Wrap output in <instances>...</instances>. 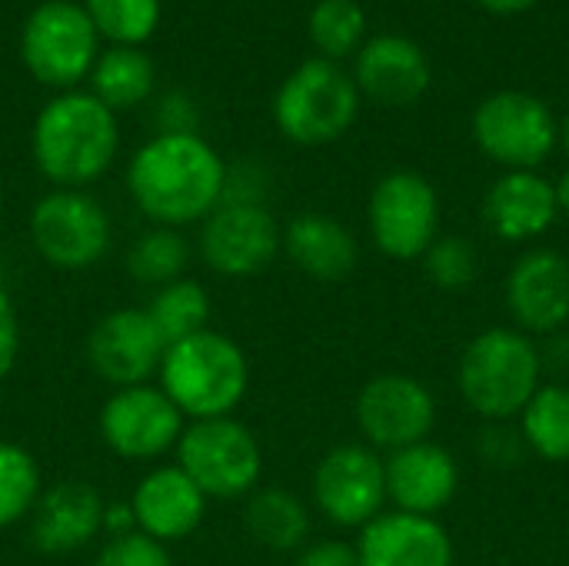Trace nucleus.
Segmentation results:
<instances>
[{"label": "nucleus", "instance_id": "f257e3e1", "mask_svg": "<svg viewBox=\"0 0 569 566\" xmlns=\"http://www.w3.org/2000/svg\"><path fill=\"white\" fill-rule=\"evenodd\" d=\"M227 160L200 133H153L127 163V193L150 227H200L223 200Z\"/></svg>", "mask_w": 569, "mask_h": 566}, {"label": "nucleus", "instance_id": "f03ea898", "mask_svg": "<svg viewBox=\"0 0 569 566\" xmlns=\"http://www.w3.org/2000/svg\"><path fill=\"white\" fill-rule=\"evenodd\" d=\"M120 150L117 113L93 93L63 90L33 120L30 153L40 177L60 190L97 183Z\"/></svg>", "mask_w": 569, "mask_h": 566}, {"label": "nucleus", "instance_id": "7ed1b4c3", "mask_svg": "<svg viewBox=\"0 0 569 566\" xmlns=\"http://www.w3.org/2000/svg\"><path fill=\"white\" fill-rule=\"evenodd\" d=\"M157 384L187 424L233 417L250 390V360L233 337L210 327L167 347Z\"/></svg>", "mask_w": 569, "mask_h": 566}, {"label": "nucleus", "instance_id": "20e7f679", "mask_svg": "<svg viewBox=\"0 0 569 566\" xmlns=\"http://www.w3.org/2000/svg\"><path fill=\"white\" fill-rule=\"evenodd\" d=\"M540 384L543 367L537 340L517 327H490L460 354V397L483 420H517Z\"/></svg>", "mask_w": 569, "mask_h": 566}, {"label": "nucleus", "instance_id": "39448f33", "mask_svg": "<svg viewBox=\"0 0 569 566\" xmlns=\"http://www.w3.org/2000/svg\"><path fill=\"white\" fill-rule=\"evenodd\" d=\"M360 110V90L353 73H347L337 60L310 57L303 60L273 97V123L277 130L300 147L333 143L350 130Z\"/></svg>", "mask_w": 569, "mask_h": 566}, {"label": "nucleus", "instance_id": "423d86ee", "mask_svg": "<svg viewBox=\"0 0 569 566\" xmlns=\"http://www.w3.org/2000/svg\"><path fill=\"white\" fill-rule=\"evenodd\" d=\"M173 460L207 500H247L263 484V447L237 417L187 424Z\"/></svg>", "mask_w": 569, "mask_h": 566}, {"label": "nucleus", "instance_id": "0eeeda50", "mask_svg": "<svg viewBox=\"0 0 569 566\" xmlns=\"http://www.w3.org/2000/svg\"><path fill=\"white\" fill-rule=\"evenodd\" d=\"M27 234L47 267L83 274L107 257L113 244V220L93 193L53 187L33 203Z\"/></svg>", "mask_w": 569, "mask_h": 566}, {"label": "nucleus", "instance_id": "6e6552de", "mask_svg": "<svg viewBox=\"0 0 569 566\" xmlns=\"http://www.w3.org/2000/svg\"><path fill=\"white\" fill-rule=\"evenodd\" d=\"M97 40L83 3L73 0H47L23 20L20 30V57L33 80L53 90H77L83 77H90L97 63Z\"/></svg>", "mask_w": 569, "mask_h": 566}, {"label": "nucleus", "instance_id": "1a4fd4ad", "mask_svg": "<svg viewBox=\"0 0 569 566\" xmlns=\"http://www.w3.org/2000/svg\"><path fill=\"white\" fill-rule=\"evenodd\" d=\"M187 430V417L160 390V384H137L110 390L97 414V434L103 447L127 464H160L177 450Z\"/></svg>", "mask_w": 569, "mask_h": 566}, {"label": "nucleus", "instance_id": "9d476101", "mask_svg": "<svg viewBox=\"0 0 569 566\" xmlns=\"http://www.w3.org/2000/svg\"><path fill=\"white\" fill-rule=\"evenodd\" d=\"M473 140L503 170H537L557 150V117L527 90H497L473 110Z\"/></svg>", "mask_w": 569, "mask_h": 566}, {"label": "nucleus", "instance_id": "9b49d317", "mask_svg": "<svg viewBox=\"0 0 569 566\" xmlns=\"http://www.w3.org/2000/svg\"><path fill=\"white\" fill-rule=\"evenodd\" d=\"M367 227L383 257L420 260L440 237V197L433 183L417 170H390L370 193Z\"/></svg>", "mask_w": 569, "mask_h": 566}, {"label": "nucleus", "instance_id": "f8f14e48", "mask_svg": "<svg viewBox=\"0 0 569 566\" xmlns=\"http://www.w3.org/2000/svg\"><path fill=\"white\" fill-rule=\"evenodd\" d=\"M313 507L340 530H363L387 510L383 454L367 444H340L320 457L310 480Z\"/></svg>", "mask_w": 569, "mask_h": 566}, {"label": "nucleus", "instance_id": "ddd939ff", "mask_svg": "<svg viewBox=\"0 0 569 566\" xmlns=\"http://www.w3.org/2000/svg\"><path fill=\"white\" fill-rule=\"evenodd\" d=\"M283 227L263 203H220L197 237L200 260L223 280H250L280 257Z\"/></svg>", "mask_w": 569, "mask_h": 566}, {"label": "nucleus", "instance_id": "4468645a", "mask_svg": "<svg viewBox=\"0 0 569 566\" xmlns=\"http://www.w3.org/2000/svg\"><path fill=\"white\" fill-rule=\"evenodd\" d=\"M353 417L367 447L377 454H393L430 440L437 400L430 387L410 374H377L360 387Z\"/></svg>", "mask_w": 569, "mask_h": 566}, {"label": "nucleus", "instance_id": "2eb2a0df", "mask_svg": "<svg viewBox=\"0 0 569 566\" xmlns=\"http://www.w3.org/2000/svg\"><path fill=\"white\" fill-rule=\"evenodd\" d=\"M163 354L167 340L143 307H117L103 314L87 334V364L113 390L153 384Z\"/></svg>", "mask_w": 569, "mask_h": 566}, {"label": "nucleus", "instance_id": "dca6fc26", "mask_svg": "<svg viewBox=\"0 0 569 566\" xmlns=\"http://www.w3.org/2000/svg\"><path fill=\"white\" fill-rule=\"evenodd\" d=\"M507 310L527 337H547L569 324V260L553 247L523 250L507 274Z\"/></svg>", "mask_w": 569, "mask_h": 566}, {"label": "nucleus", "instance_id": "f3484780", "mask_svg": "<svg viewBox=\"0 0 569 566\" xmlns=\"http://www.w3.org/2000/svg\"><path fill=\"white\" fill-rule=\"evenodd\" d=\"M103 494L90 480H57L27 517V540L43 557H70L103 537Z\"/></svg>", "mask_w": 569, "mask_h": 566}, {"label": "nucleus", "instance_id": "a211bd4d", "mask_svg": "<svg viewBox=\"0 0 569 566\" xmlns=\"http://www.w3.org/2000/svg\"><path fill=\"white\" fill-rule=\"evenodd\" d=\"M137 530L163 547L190 540L207 520V494L173 464H153L130 494Z\"/></svg>", "mask_w": 569, "mask_h": 566}, {"label": "nucleus", "instance_id": "6ab92c4d", "mask_svg": "<svg viewBox=\"0 0 569 566\" xmlns=\"http://www.w3.org/2000/svg\"><path fill=\"white\" fill-rule=\"evenodd\" d=\"M387 504L403 514L437 517L460 490V467L453 454L433 440L393 450L383 457Z\"/></svg>", "mask_w": 569, "mask_h": 566}, {"label": "nucleus", "instance_id": "aec40b11", "mask_svg": "<svg viewBox=\"0 0 569 566\" xmlns=\"http://www.w3.org/2000/svg\"><path fill=\"white\" fill-rule=\"evenodd\" d=\"M360 566H453V540L437 517L383 510L357 537Z\"/></svg>", "mask_w": 569, "mask_h": 566}, {"label": "nucleus", "instance_id": "412c9836", "mask_svg": "<svg viewBox=\"0 0 569 566\" xmlns=\"http://www.w3.org/2000/svg\"><path fill=\"white\" fill-rule=\"evenodd\" d=\"M353 83L363 97L407 107L417 103L430 87V60L417 40L403 33H380L363 40L353 63Z\"/></svg>", "mask_w": 569, "mask_h": 566}, {"label": "nucleus", "instance_id": "4be33fe9", "mask_svg": "<svg viewBox=\"0 0 569 566\" xmlns=\"http://www.w3.org/2000/svg\"><path fill=\"white\" fill-rule=\"evenodd\" d=\"M560 217L557 190L537 170H503L483 197V220L507 244L540 240Z\"/></svg>", "mask_w": 569, "mask_h": 566}, {"label": "nucleus", "instance_id": "5701e85b", "mask_svg": "<svg viewBox=\"0 0 569 566\" xmlns=\"http://www.w3.org/2000/svg\"><path fill=\"white\" fill-rule=\"evenodd\" d=\"M280 254L310 280L340 284L357 270V237L330 214L303 210L283 224Z\"/></svg>", "mask_w": 569, "mask_h": 566}, {"label": "nucleus", "instance_id": "b1692460", "mask_svg": "<svg viewBox=\"0 0 569 566\" xmlns=\"http://www.w3.org/2000/svg\"><path fill=\"white\" fill-rule=\"evenodd\" d=\"M243 527L263 550L300 554L310 544V507L287 487L260 484L243 500Z\"/></svg>", "mask_w": 569, "mask_h": 566}, {"label": "nucleus", "instance_id": "393cba45", "mask_svg": "<svg viewBox=\"0 0 569 566\" xmlns=\"http://www.w3.org/2000/svg\"><path fill=\"white\" fill-rule=\"evenodd\" d=\"M157 90V67L140 47H110L90 70V93L113 113L140 107Z\"/></svg>", "mask_w": 569, "mask_h": 566}, {"label": "nucleus", "instance_id": "a878e982", "mask_svg": "<svg viewBox=\"0 0 569 566\" xmlns=\"http://www.w3.org/2000/svg\"><path fill=\"white\" fill-rule=\"evenodd\" d=\"M517 427L527 440V450L533 457H543L547 464H567L569 460V384L543 380L540 390L530 397V404L520 410Z\"/></svg>", "mask_w": 569, "mask_h": 566}, {"label": "nucleus", "instance_id": "bb28decb", "mask_svg": "<svg viewBox=\"0 0 569 566\" xmlns=\"http://www.w3.org/2000/svg\"><path fill=\"white\" fill-rule=\"evenodd\" d=\"M143 310L153 320V327L160 330V337L167 340V347L210 330V320H213L210 290L193 277H180L173 284L157 287Z\"/></svg>", "mask_w": 569, "mask_h": 566}, {"label": "nucleus", "instance_id": "cd10ccee", "mask_svg": "<svg viewBox=\"0 0 569 566\" xmlns=\"http://www.w3.org/2000/svg\"><path fill=\"white\" fill-rule=\"evenodd\" d=\"M193 247L183 237V230L173 227H147L130 247H127V274L157 290L163 284H173L180 277H187Z\"/></svg>", "mask_w": 569, "mask_h": 566}, {"label": "nucleus", "instance_id": "c85d7f7f", "mask_svg": "<svg viewBox=\"0 0 569 566\" xmlns=\"http://www.w3.org/2000/svg\"><path fill=\"white\" fill-rule=\"evenodd\" d=\"M43 490L37 457L13 440H0V530L27 524Z\"/></svg>", "mask_w": 569, "mask_h": 566}, {"label": "nucleus", "instance_id": "c756f323", "mask_svg": "<svg viewBox=\"0 0 569 566\" xmlns=\"http://www.w3.org/2000/svg\"><path fill=\"white\" fill-rule=\"evenodd\" d=\"M310 40L327 60H340L363 47L367 13L357 0H320L307 20Z\"/></svg>", "mask_w": 569, "mask_h": 566}, {"label": "nucleus", "instance_id": "7c9ffc66", "mask_svg": "<svg viewBox=\"0 0 569 566\" xmlns=\"http://www.w3.org/2000/svg\"><path fill=\"white\" fill-rule=\"evenodd\" d=\"M83 10L113 47H137L160 27V0H83Z\"/></svg>", "mask_w": 569, "mask_h": 566}, {"label": "nucleus", "instance_id": "2f4dec72", "mask_svg": "<svg viewBox=\"0 0 569 566\" xmlns=\"http://www.w3.org/2000/svg\"><path fill=\"white\" fill-rule=\"evenodd\" d=\"M420 260H423L427 280L437 290H447V294H460V290H467L480 277V254H477V247L467 237H457V234H440L427 247V254Z\"/></svg>", "mask_w": 569, "mask_h": 566}, {"label": "nucleus", "instance_id": "473e14b6", "mask_svg": "<svg viewBox=\"0 0 569 566\" xmlns=\"http://www.w3.org/2000/svg\"><path fill=\"white\" fill-rule=\"evenodd\" d=\"M90 566H173V554H170V547H163L137 530L127 537L103 540Z\"/></svg>", "mask_w": 569, "mask_h": 566}, {"label": "nucleus", "instance_id": "72a5a7b5", "mask_svg": "<svg viewBox=\"0 0 569 566\" xmlns=\"http://www.w3.org/2000/svg\"><path fill=\"white\" fill-rule=\"evenodd\" d=\"M477 454L483 464L507 470V467L523 464V457L530 450H527V440L513 420H483V427L477 434Z\"/></svg>", "mask_w": 569, "mask_h": 566}, {"label": "nucleus", "instance_id": "f704fd0d", "mask_svg": "<svg viewBox=\"0 0 569 566\" xmlns=\"http://www.w3.org/2000/svg\"><path fill=\"white\" fill-rule=\"evenodd\" d=\"M270 197V170L260 160H233L223 173L220 203H263Z\"/></svg>", "mask_w": 569, "mask_h": 566}, {"label": "nucleus", "instance_id": "c9c22d12", "mask_svg": "<svg viewBox=\"0 0 569 566\" xmlns=\"http://www.w3.org/2000/svg\"><path fill=\"white\" fill-rule=\"evenodd\" d=\"M153 120H157V133H200L197 130L200 110L193 97L183 90H167L153 107Z\"/></svg>", "mask_w": 569, "mask_h": 566}, {"label": "nucleus", "instance_id": "e433bc0d", "mask_svg": "<svg viewBox=\"0 0 569 566\" xmlns=\"http://www.w3.org/2000/svg\"><path fill=\"white\" fill-rule=\"evenodd\" d=\"M20 344H23V334H20L17 304L0 277V384L13 374V367L20 360Z\"/></svg>", "mask_w": 569, "mask_h": 566}, {"label": "nucleus", "instance_id": "4c0bfd02", "mask_svg": "<svg viewBox=\"0 0 569 566\" xmlns=\"http://www.w3.org/2000/svg\"><path fill=\"white\" fill-rule=\"evenodd\" d=\"M540 350V367H543V380L553 384H569V330H557L537 340Z\"/></svg>", "mask_w": 569, "mask_h": 566}, {"label": "nucleus", "instance_id": "58836bf2", "mask_svg": "<svg viewBox=\"0 0 569 566\" xmlns=\"http://www.w3.org/2000/svg\"><path fill=\"white\" fill-rule=\"evenodd\" d=\"M293 566H360V557L347 540H313L297 554Z\"/></svg>", "mask_w": 569, "mask_h": 566}, {"label": "nucleus", "instance_id": "ea45409f", "mask_svg": "<svg viewBox=\"0 0 569 566\" xmlns=\"http://www.w3.org/2000/svg\"><path fill=\"white\" fill-rule=\"evenodd\" d=\"M137 534V520H133V507L130 500H107L103 507V537H127Z\"/></svg>", "mask_w": 569, "mask_h": 566}, {"label": "nucleus", "instance_id": "a19ab883", "mask_svg": "<svg viewBox=\"0 0 569 566\" xmlns=\"http://www.w3.org/2000/svg\"><path fill=\"white\" fill-rule=\"evenodd\" d=\"M483 10H490V13H500V17H510V13H523V10H530L537 0H477Z\"/></svg>", "mask_w": 569, "mask_h": 566}, {"label": "nucleus", "instance_id": "79ce46f5", "mask_svg": "<svg viewBox=\"0 0 569 566\" xmlns=\"http://www.w3.org/2000/svg\"><path fill=\"white\" fill-rule=\"evenodd\" d=\"M553 190H557V207H560V214H567L569 217V167L560 173V180L553 183Z\"/></svg>", "mask_w": 569, "mask_h": 566}, {"label": "nucleus", "instance_id": "37998d69", "mask_svg": "<svg viewBox=\"0 0 569 566\" xmlns=\"http://www.w3.org/2000/svg\"><path fill=\"white\" fill-rule=\"evenodd\" d=\"M557 147H563L569 157V113L563 120H557Z\"/></svg>", "mask_w": 569, "mask_h": 566}, {"label": "nucleus", "instance_id": "c03bdc74", "mask_svg": "<svg viewBox=\"0 0 569 566\" xmlns=\"http://www.w3.org/2000/svg\"><path fill=\"white\" fill-rule=\"evenodd\" d=\"M0 207H3V190H0Z\"/></svg>", "mask_w": 569, "mask_h": 566}]
</instances>
